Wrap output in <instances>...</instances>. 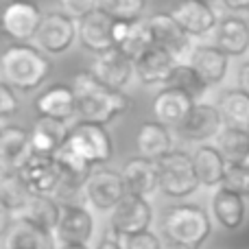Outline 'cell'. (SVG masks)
Wrapping results in <instances>:
<instances>
[{"label":"cell","instance_id":"cell-38","mask_svg":"<svg viewBox=\"0 0 249 249\" xmlns=\"http://www.w3.org/2000/svg\"><path fill=\"white\" fill-rule=\"evenodd\" d=\"M57 2H59V11L74 18L77 22L99 9V0H57Z\"/></svg>","mask_w":249,"mask_h":249},{"label":"cell","instance_id":"cell-27","mask_svg":"<svg viewBox=\"0 0 249 249\" xmlns=\"http://www.w3.org/2000/svg\"><path fill=\"white\" fill-rule=\"evenodd\" d=\"M214 44L230 57H243L249 53V22L245 18L228 16L214 31Z\"/></svg>","mask_w":249,"mask_h":249},{"label":"cell","instance_id":"cell-29","mask_svg":"<svg viewBox=\"0 0 249 249\" xmlns=\"http://www.w3.org/2000/svg\"><path fill=\"white\" fill-rule=\"evenodd\" d=\"M33 199V193L24 184L20 173L2 171V181H0V203L7 216H20L22 210L29 206Z\"/></svg>","mask_w":249,"mask_h":249},{"label":"cell","instance_id":"cell-33","mask_svg":"<svg viewBox=\"0 0 249 249\" xmlns=\"http://www.w3.org/2000/svg\"><path fill=\"white\" fill-rule=\"evenodd\" d=\"M216 146L228 160V164H247L249 162V131L236 127H223L216 136Z\"/></svg>","mask_w":249,"mask_h":249},{"label":"cell","instance_id":"cell-47","mask_svg":"<svg viewBox=\"0 0 249 249\" xmlns=\"http://www.w3.org/2000/svg\"><path fill=\"white\" fill-rule=\"evenodd\" d=\"M247 22H249V11H247Z\"/></svg>","mask_w":249,"mask_h":249},{"label":"cell","instance_id":"cell-9","mask_svg":"<svg viewBox=\"0 0 249 249\" xmlns=\"http://www.w3.org/2000/svg\"><path fill=\"white\" fill-rule=\"evenodd\" d=\"M146 22H149V29H151V35H153L155 46L171 53L177 61L190 59V55H193V51H195L193 37L181 29L179 22L171 16V11L155 13V16H151Z\"/></svg>","mask_w":249,"mask_h":249},{"label":"cell","instance_id":"cell-22","mask_svg":"<svg viewBox=\"0 0 249 249\" xmlns=\"http://www.w3.org/2000/svg\"><path fill=\"white\" fill-rule=\"evenodd\" d=\"M123 179L129 195H138V197L149 199L151 195L160 190L158 162H153L149 158H142V155H136V158L124 162Z\"/></svg>","mask_w":249,"mask_h":249},{"label":"cell","instance_id":"cell-45","mask_svg":"<svg viewBox=\"0 0 249 249\" xmlns=\"http://www.w3.org/2000/svg\"><path fill=\"white\" fill-rule=\"evenodd\" d=\"M59 249H90V247L81 245V243H61Z\"/></svg>","mask_w":249,"mask_h":249},{"label":"cell","instance_id":"cell-19","mask_svg":"<svg viewBox=\"0 0 249 249\" xmlns=\"http://www.w3.org/2000/svg\"><path fill=\"white\" fill-rule=\"evenodd\" d=\"M133 64H136V77L142 86H146V88L164 86L166 88L179 61H177L171 53L164 51V48L153 46L151 51H146L140 59L133 61Z\"/></svg>","mask_w":249,"mask_h":249},{"label":"cell","instance_id":"cell-42","mask_svg":"<svg viewBox=\"0 0 249 249\" xmlns=\"http://www.w3.org/2000/svg\"><path fill=\"white\" fill-rule=\"evenodd\" d=\"M129 26H131V22H127V20H116V24H114V42H116V48L121 46L123 39L127 37Z\"/></svg>","mask_w":249,"mask_h":249},{"label":"cell","instance_id":"cell-23","mask_svg":"<svg viewBox=\"0 0 249 249\" xmlns=\"http://www.w3.org/2000/svg\"><path fill=\"white\" fill-rule=\"evenodd\" d=\"M94 234V216L90 210L77 203H64L61 221L57 228V238L61 243H81L88 245Z\"/></svg>","mask_w":249,"mask_h":249},{"label":"cell","instance_id":"cell-30","mask_svg":"<svg viewBox=\"0 0 249 249\" xmlns=\"http://www.w3.org/2000/svg\"><path fill=\"white\" fill-rule=\"evenodd\" d=\"M57 164L61 168V177H64V184H61V190H79L86 188L88 179L94 171H92V164L86 162L79 153H74L70 146H64L59 153L55 155Z\"/></svg>","mask_w":249,"mask_h":249},{"label":"cell","instance_id":"cell-17","mask_svg":"<svg viewBox=\"0 0 249 249\" xmlns=\"http://www.w3.org/2000/svg\"><path fill=\"white\" fill-rule=\"evenodd\" d=\"M92 72L107 88L124 92L131 77L136 74V64H133V59H129L124 55L121 48H112V51L103 53V55H96L94 64H92Z\"/></svg>","mask_w":249,"mask_h":249},{"label":"cell","instance_id":"cell-40","mask_svg":"<svg viewBox=\"0 0 249 249\" xmlns=\"http://www.w3.org/2000/svg\"><path fill=\"white\" fill-rule=\"evenodd\" d=\"M18 109H20L18 92L13 90L9 83L2 81V86H0V116L7 121V118H11L13 114H18Z\"/></svg>","mask_w":249,"mask_h":249},{"label":"cell","instance_id":"cell-36","mask_svg":"<svg viewBox=\"0 0 249 249\" xmlns=\"http://www.w3.org/2000/svg\"><path fill=\"white\" fill-rule=\"evenodd\" d=\"M149 0H99V9L114 20H140Z\"/></svg>","mask_w":249,"mask_h":249},{"label":"cell","instance_id":"cell-8","mask_svg":"<svg viewBox=\"0 0 249 249\" xmlns=\"http://www.w3.org/2000/svg\"><path fill=\"white\" fill-rule=\"evenodd\" d=\"M44 20V11L35 0H11L2 11V31L13 42L29 44L35 39Z\"/></svg>","mask_w":249,"mask_h":249},{"label":"cell","instance_id":"cell-28","mask_svg":"<svg viewBox=\"0 0 249 249\" xmlns=\"http://www.w3.org/2000/svg\"><path fill=\"white\" fill-rule=\"evenodd\" d=\"M68 123L55 121V118H37L35 124L31 127V140H33L35 153L57 155L68 142Z\"/></svg>","mask_w":249,"mask_h":249},{"label":"cell","instance_id":"cell-41","mask_svg":"<svg viewBox=\"0 0 249 249\" xmlns=\"http://www.w3.org/2000/svg\"><path fill=\"white\" fill-rule=\"evenodd\" d=\"M219 4L225 11H232V13H247L249 11V0H219Z\"/></svg>","mask_w":249,"mask_h":249},{"label":"cell","instance_id":"cell-2","mask_svg":"<svg viewBox=\"0 0 249 249\" xmlns=\"http://www.w3.org/2000/svg\"><path fill=\"white\" fill-rule=\"evenodd\" d=\"M0 74L16 92H33L44 86L51 74V59L33 44L16 42L0 57Z\"/></svg>","mask_w":249,"mask_h":249},{"label":"cell","instance_id":"cell-44","mask_svg":"<svg viewBox=\"0 0 249 249\" xmlns=\"http://www.w3.org/2000/svg\"><path fill=\"white\" fill-rule=\"evenodd\" d=\"M96 249H124V247H123V241H121V238L112 234V236H105L103 241L99 243V247H96Z\"/></svg>","mask_w":249,"mask_h":249},{"label":"cell","instance_id":"cell-16","mask_svg":"<svg viewBox=\"0 0 249 249\" xmlns=\"http://www.w3.org/2000/svg\"><path fill=\"white\" fill-rule=\"evenodd\" d=\"M114 24H116V20L101 9L79 20V42H81V46L86 51L94 53V55H103V53L116 48Z\"/></svg>","mask_w":249,"mask_h":249},{"label":"cell","instance_id":"cell-21","mask_svg":"<svg viewBox=\"0 0 249 249\" xmlns=\"http://www.w3.org/2000/svg\"><path fill=\"white\" fill-rule=\"evenodd\" d=\"M197 101L190 94L177 90V88H162V90L155 94L153 105H151V112H153L155 121H160L166 127H179L186 121V116L190 114V109L195 107Z\"/></svg>","mask_w":249,"mask_h":249},{"label":"cell","instance_id":"cell-20","mask_svg":"<svg viewBox=\"0 0 249 249\" xmlns=\"http://www.w3.org/2000/svg\"><path fill=\"white\" fill-rule=\"evenodd\" d=\"M188 64L193 66L195 72L201 77V81L208 88H214L223 83V79L228 77L230 55H225L216 44H199L195 46Z\"/></svg>","mask_w":249,"mask_h":249},{"label":"cell","instance_id":"cell-26","mask_svg":"<svg viewBox=\"0 0 249 249\" xmlns=\"http://www.w3.org/2000/svg\"><path fill=\"white\" fill-rule=\"evenodd\" d=\"M210 214L223 230L234 232V230H238L245 223L247 216L245 199L228 188H216V193L212 195L210 201Z\"/></svg>","mask_w":249,"mask_h":249},{"label":"cell","instance_id":"cell-4","mask_svg":"<svg viewBox=\"0 0 249 249\" xmlns=\"http://www.w3.org/2000/svg\"><path fill=\"white\" fill-rule=\"evenodd\" d=\"M160 173V193L171 199H186L197 193L201 186L195 171L193 153L184 149H173L158 162Z\"/></svg>","mask_w":249,"mask_h":249},{"label":"cell","instance_id":"cell-35","mask_svg":"<svg viewBox=\"0 0 249 249\" xmlns=\"http://www.w3.org/2000/svg\"><path fill=\"white\" fill-rule=\"evenodd\" d=\"M166 88H177V90L186 92V94H190L197 103L208 90V86L201 81V77L195 72V68L188 64V61H179V64H177L175 72H173V77H171V81H168Z\"/></svg>","mask_w":249,"mask_h":249},{"label":"cell","instance_id":"cell-39","mask_svg":"<svg viewBox=\"0 0 249 249\" xmlns=\"http://www.w3.org/2000/svg\"><path fill=\"white\" fill-rule=\"evenodd\" d=\"M121 241L124 249H162V241H160V236L153 230L133 234V236H124Z\"/></svg>","mask_w":249,"mask_h":249},{"label":"cell","instance_id":"cell-5","mask_svg":"<svg viewBox=\"0 0 249 249\" xmlns=\"http://www.w3.org/2000/svg\"><path fill=\"white\" fill-rule=\"evenodd\" d=\"M66 146H70L74 153H79L92 166L107 164L114 155V140L109 136L107 127L94 123H83V121L74 123L70 127Z\"/></svg>","mask_w":249,"mask_h":249},{"label":"cell","instance_id":"cell-12","mask_svg":"<svg viewBox=\"0 0 249 249\" xmlns=\"http://www.w3.org/2000/svg\"><path fill=\"white\" fill-rule=\"evenodd\" d=\"M171 16L193 39L214 33L221 22L216 9L203 0H181L171 9Z\"/></svg>","mask_w":249,"mask_h":249},{"label":"cell","instance_id":"cell-14","mask_svg":"<svg viewBox=\"0 0 249 249\" xmlns=\"http://www.w3.org/2000/svg\"><path fill=\"white\" fill-rule=\"evenodd\" d=\"M24 184L33 195H44V197H55L61 190L64 177L61 168L57 164L55 155H39L35 153L33 160L20 171Z\"/></svg>","mask_w":249,"mask_h":249},{"label":"cell","instance_id":"cell-15","mask_svg":"<svg viewBox=\"0 0 249 249\" xmlns=\"http://www.w3.org/2000/svg\"><path fill=\"white\" fill-rule=\"evenodd\" d=\"M37 118H55V121H72L77 118V94L72 83H53L37 94L33 103Z\"/></svg>","mask_w":249,"mask_h":249},{"label":"cell","instance_id":"cell-37","mask_svg":"<svg viewBox=\"0 0 249 249\" xmlns=\"http://www.w3.org/2000/svg\"><path fill=\"white\" fill-rule=\"evenodd\" d=\"M221 188H228L232 193L249 199V164H228V173Z\"/></svg>","mask_w":249,"mask_h":249},{"label":"cell","instance_id":"cell-48","mask_svg":"<svg viewBox=\"0 0 249 249\" xmlns=\"http://www.w3.org/2000/svg\"><path fill=\"white\" fill-rule=\"evenodd\" d=\"M247 164H249V162H247Z\"/></svg>","mask_w":249,"mask_h":249},{"label":"cell","instance_id":"cell-34","mask_svg":"<svg viewBox=\"0 0 249 249\" xmlns=\"http://www.w3.org/2000/svg\"><path fill=\"white\" fill-rule=\"evenodd\" d=\"M153 46H155V42H153V35H151L149 22L140 18V20H133L131 22L127 37L123 39V44L118 48H121L129 59L136 61V59H140L146 51H151Z\"/></svg>","mask_w":249,"mask_h":249},{"label":"cell","instance_id":"cell-7","mask_svg":"<svg viewBox=\"0 0 249 249\" xmlns=\"http://www.w3.org/2000/svg\"><path fill=\"white\" fill-rule=\"evenodd\" d=\"M153 223V208H151L149 199L138 197V195H129L112 210L109 216V225H112V234L118 238L133 236L151 230Z\"/></svg>","mask_w":249,"mask_h":249},{"label":"cell","instance_id":"cell-13","mask_svg":"<svg viewBox=\"0 0 249 249\" xmlns=\"http://www.w3.org/2000/svg\"><path fill=\"white\" fill-rule=\"evenodd\" d=\"M35 149L31 140V129L18 124H4L0 131V162L2 171L20 173L33 160Z\"/></svg>","mask_w":249,"mask_h":249},{"label":"cell","instance_id":"cell-24","mask_svg":"<svg viewBox=\"0 0 249 249\" xmlns=\"http://www.w3.org/2000/svg\"><path fill=\"white\" fill-rule=\"evenodd\" d=\"M136 149L142 158H149L153 162H160L164 155H168L175 149L171 127L162 124L160 121L142 123L136 131Z\"/></svg>","mask_w":249,"mask_h":249},{"label":"cell","instance_id":"cell-25","mask_svg":"<svg viewBox=\"0 0 249 249\" xmlns=\"http://www.w3.org/2000/svg\"><path fill=\"white\" fill-rule=\"evenodd\" d=\"M193 162L201 186H206V188H221L223 186L225 173H228V160L223 158L216 144H210V142L199 144L193 151Z\"/></svg>","mask_w":249,"mask_h":249},{"label":"cell","instance_id":"cell-31","mask_svg":"<svg viewBox=\"0 0 249 249\" xmlns=\"http://www.w3.org/2000/svg\"><path fill=\"white\" fill-rule=\"evenodd\" d=\"M61 208H64V203H59L55 197L33 195V199L22 210L20 216L35 223L37 228L46 230V232L57 234V228H59V221H61Z\"/></svg>","mask_w":249,"mask_h":249},{"label":"cell","instance_id":"cell-32","mask_svg":"<svg viewBox=\"0 0 249 249\" xmlns=\"http://www.w3.org/2000/svg\"><path fill=\"white\" fill-rule=\"evenodd\" d=\"M219 109L225 127H236L249 131V94L241 88H234L221 94Z\"/></svg>","mask_w":249,"mask_h":249},{"label":"cell","instance_id":"cell-10","mask_svg":"<svg viewBox=\"0 0 249 249\" xmlns=\"http://www.w3.org/2000/svg\"><path fill=\"white\" fill-rule=\"evenodd\" d=\"M83 195H86L88 203L99 212H112L127 197L123 173L112 171V168H99L90 175Z\"/></svg>","mask_w":249,"mask_h":249},{"label":"cell","instance_id":"cell-11","mask_svg":"<svg viewBox=\"0 0 249 249\" xmlns=\"http://www.w3.org/2000/svg\"><path fill=\"white\" fill-rule=\"evenodd\" d=\"M225 123L221 116L219 105L212 103H195V107L190 109V114L186 116V121L175 129L177 136L184 138L186 142L193 144H208L212 138H216L223 131Z\"/></svg>","mask_w":249,"mask_h":249},{"label":"cell","instance_id":"cell-6","mask_svg":"<svg viewBox=\"0 0 249 249\" xmlns=\"http://www.w3.org/2000/svg\"><path fill=\"white\" fill-rule=\"evenodd\" d=\"M79 39V22L64 11H46L42 26L35 35V46L42 48L48 57L64 55Z\"/></svg>","mask_w":249,"mask_h":249},{"label":"cell","instance_id":"cell-1","mask_svg":"<svg viewBox=\"0 0 249 249\" xmlns=\"http://www.w3.org/2000/svg\"><path fill=\"white\" fill-rule=\"evenodd\" d=\"M72 88L77 94V118L83 123L107 127L131 107V99L124 92L107 88L94 77L92 70L74 74Z\"/></svg>","mask_w":249,"mask_h":249},{"label":"cell","instance_id":"cell-43","mask_svg":"<svg viewBox=\"0 0 249 249\" xmlns=\"http://www.w3.org/2000/svg\"><path fill=\"white\" fill-rule=\"evenodd\" d=\"M238 88L249 94V59L243 61L241 68H238Z\"/></svg>","mask_w":249,"mask_h":249},{"label":"cell","instance_id":"cell-18","mask_svg":"<svg viewBox=\"0 0 249 249\" xmlns=\"http://www.w3.org/2000/svg\"><path fill=\"white\" fill-rule=\"evenodd\" d=\"M4 249H59L57 234L46 232L35 223L13 216L11 223L4 228Z\"/></svg>","mask_w":249,"mask_h":249},{"label":"cell","instance_id":"cell-46","mask_svg":"<svg viewBox=\"0 0 249 249\" xmlns=\"http://www.w3.org/2000/svg\"><path fill=\"white\" fill-rule=\"evenodd\" d=\"M203 2H210V4H214V2H219V0H203Z\"/></svg>","mask_w":249,"mask_h":249},{"label":"cell","instance_id":"cell-3","mask_svg":"<svg viewBox=\"0 0 249 249\" xmlns=\"http://www.w3.org/2000/svg\"><path fill=\"white\" fill-rule=\"evenodd\" d=\"M160 232L173 247L199 249L212 234V221L197 203H175L164 212Z\"/></svg>","mask_w":249,"mask_h":249}]
</instances>
